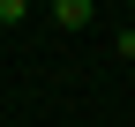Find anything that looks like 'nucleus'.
<instances>
[{
  "label": "nucleus",
  "mask_w": 135,
  "mask_h": 127,
  "mask_svg": "<svg viewBox=\"0 0 135 127\" xmlns=\"http://www.w3.org/2000/svg\"><path fill=\"white\" fill-rule=\"evenodd\" d=\"M53 23L60 30H83V23H90V0H53Z\"/></svg>",
  "instance_id": "obj_1"
},
{
  "label": "nucleus",
  "mask_w": 135,
  "mask_h": 127,
  "mask_svg": "<svg viewBox=\"0 0 135 127\" xmlns=\"http://www.w3.org/2000/svg\"><path fill=\"white\" fill-rule=\"evenodd\" d=\"M23 15H30L23 0H0V23H23Z\"/></svg>",
  "instance_id": "obj_2"
},
{
  "label": "nucleus",
  "mask_w": 135,
  "mask_h": 127,
  "mask_svg": "<svg viewBox=\"0 0 135 127\" xmlns=\"http://www.w3.org/2000/svg\"><path fill=\"white\" fill-rule=\"evenodd\" d=\"M120 60H135V23H128V30H120Z\"/></svg>",
  "instance_id": "obj_3"
}]
</instances>
